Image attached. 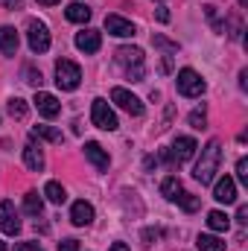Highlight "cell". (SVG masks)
Wrapping results in <instances>:
<instances>
[{
    "instance_id": "cell-1",
    "label": "cell",
    "mask_w": 248,
    "mask_h": 251,
    "mask_svg": "<svg viewBox=\"0 0 248 251\" xmlns=\"http://www.w3.org/2000/svg\"><path fill=\"white\" fill-rule=\"evenodd\" d=\"M219 161H222V146H219V140H210L204 149H201V158H198V164H196V181L198 184H210L213 178H216V170H219Z\"/></svg>"
},
{
    "instance_id": "cell-2",
    "label": "cell",
    "mask_w": 248,
    "mask_h": 251,
    "mask_svg": "<svg viewBox=\"0 0 248 251\" xmlns=\"http://www.w3.org/2000/svg\"><path fill=\"white\" fill-rule=\"evenodd\" d=\"M114 59H117V64L125 70V76H128L131 82H143L146 64H143V50H140V47H120V50L114 53Z\"/></svg>"
},
{
    "instance_id": "cell-3",
    "label": "cell",
    "mask_w": 248,
    "mask_h": 251,
    "mask_svg": "<svg viewBox=\"0 0 248 251\" xmlns=\"http://www.w3.org/2000/svg\"><path fill=\"white\" fill-rule=\"evenodd\" d=\"M79 82H82L79 64L70 62V59H59V62H56V85H59L62 91H76Z\"/></svg>"
},
{
    "instance_id": "cell-4",
    "label": "cell",
    "mask_w": 248,
    "mask_h": 251,
    "mask_svg": "<svg viewBox=\"0 0 248 251\" xmlns=\"http://www.w3.org/2000/svg\"><path fill=\"white\" fill-rule=\"evenodd\" d=\"M91 120H94V126L97 128H102V131H117L120 128V123H117V114L108 108V102L105 100H94L91 102Z\"/></svg>"
},
{
    "instance_id": "cell-5",
    "label": "cell",
    "mask_w": 248,
    "mask_h": 251,
    "mask_svg": "<svg viewBox=\"0 0 248 251\" xmlns=\"http://www.w3.org/2000/svg\"><path fill=\"white\" fill-rule=\"evenodd\" d=\"M175 85H178V94L181 97H201L204 94V79L193 70V67H184V70H178V76H175Z\"/></svg>"
},
{
    "instance_id": "cell-6",
    "label": "cell",
    "mask_w": 248,
    "mask_h": 251,
    "mask_svg": "<svg viewBox=\"0 0 248 251\" xmlns=\"http://www.w3.org/2000/svg\"><path fill=\"white\" fill-rule=\"evenodd\" d=\"M26 41L32 53H47L50 50V29L44 21H29L26 24Z\"/></svg>"
},
{
    "instance_id": "cell-7",
    "label": "cell",
    "mask_w": 248,
    "mask_h": 251,
    "mask_svg": "<svg viewBox=\"0 0 248 251\" xmlns=\"http://www.w3.org/2000/svg\"><path fill=\"white\" fill-rule=\"evenodd\" d=\"M111 102H117L125 114H131V117H140V114H143V102H140L131 91H125V88H114V91H111Z\"/></svg>"
},
{
    "instance_id": "cell-8",
    "label": "cell",
    "mask_w": 248,
    "mask_h": 251,
    "mask_svg": "<svg viewBox=\"0 0 248 251\" xmlns=\"http://www.w3.org/2000/svg\"><path fill=\"white\" fill-rule=\"evenodd\" d=\"M0 231L3 234H9V237H15L18 231H21V219H18V210H15V204L6 199V201H0Z\"/></svg>"
},
{
    "instance_id": "cell-9",
    "label": "cell",
    "mask_w": 248,
    "mask_h": 251,
    "mask_svg": "<svg viewBox=\"0 0 248 251\" xmlns=\"http://www.w3.org/2000/svg\"><path fill=\"white\" fill-rule=\"evenodd\" d=\"M196 140L193 137H175V143H173V152H170V158H173V167H178V164H184L190 161L193 155H196Z\"/></svg>"
},
{
    "instance_id": "cell-10",
    "label": "cell",
    "mask_w": 248,
    "mask_h": 251,
    "mask_svg": "<svg viewBox=\"0 0 248 251\" xmlns=\"http://www.w3.org/2000/svg\"><path fill=\"white\" fill-rule=\"evenodd\" d=\"M35 108H38V114H41V117L53 120V117H59V111H62V102H59L53 94H47V91H38V94H35Z\"/></svg>"
},
{
    "instance_id": "cell-11",
    "label": "cell",
    "mask_w": 248,
    "mask_h": 251,
    "mask_svg": "<svg viewBox=\"0 0 248 251\" xmlns=\"http://www.w3.org/2000/svg\"><path fill=\"white\" fill-rule=\"evenodd\" d=\"M85 158H88V161H91V164H94L99 173H105V170L111 167V158H108V152H105V149H102L97 140H88V143H85Z\"/></svg>"
},
{
    "instance_id": "cell-12",
    "label": "cell",
    "mask_w": 248,
    "mask_h": 251,
    "mask_svg": "<svg viewBox=\"0 0 248 251\" xmlns=\"http://www.w3.org/2000/svg\"><path fill=\"white\" fill-rule=\"evenodd\" d=\"M105 29H108V35H117V38H131L137 29H134V24L131 21H125L120 15H108L105 18Z\"/></svg>"
},
{
    "instance_id": "cell-13",
    "label": "cell",
    "mask_w": 248,
    "mask_h": 251,
    "mask_svg": "<svg viewBox=\"0 0 248 251\" xmlns=\"http://www.w3.org/2000/svg\"><path fill=\"white\" fill-rule=\"evenodd\" d=\"M213 199L222 201V204H234V201H237V181H234L231 176L219 178L216 187H213Z\"/></svg>"
},
{
    "instance_id": "cell-14",
    "label": "cell",
    "mask_w": 248,
    "mask_h": 251,
    "mask_svg": "<svg viewBox=\"0 0 248 251\" xmlns=\"http://www.w3.org/2000/svg\"><path fill=\"white\" fill-rule=\"evenodd\" d=\"M70 222L73 225H79V228H85V225H91L94 222V204L91 201H73V207H70Z\"/></svg>"
},
{
    "instance_id": "cell-15",
    "label": "cell",
    "mask_w": 248,
    "mask_h": 251,
    "mask_svg": "<svg viewBox=\"0 0 248 251\" xmlns=\"http://www.w3.org/2000/svg\"><path fill=\"white\" fill-rule=\"evenodd\" d=\"M76 47L82 53H97L102 47V35L97 29H82V32H76Z\"/></svg>"
},
{
    "instance_id": "cell-16",
    "label": "cell",
    "mask_w": 248,
    "mask_h": 251,
    "mask_svg": "<svg viewBox=\"0 0 248 251\" xmlns=\"http://www.w3.org/2000/svg\"><path fill=\"white\" fill-rule=\"evenodd\" d=\"M24 164H26L32 173H41V170H44V152H41L35 143H26V146H24Z\"/></svg>"
},
{
    "instance_id": "cell-17",
    "label": "cell",
    "mask_w": 248,
    "mask_h": 251,
    "mask_svg": "<svg viewBox=\"0 0 248 251\" xmlns=\"http://www.w3.org/2000/svg\"><path fill=\"white\" fill-rule=\"evenodd\" d=\"M18 44H21V38H18L15 26H0V50L6 56H15L18 53Z\"/></svg>"
},
{
    "instance_id": "cell-18",
    "label": "cell",
    "mask_w": 248,
    "mask_h": 251,
    "mask_svg": "<svg viewBox=\"0 0 248 251\" xmlns=\"http://www.w3.org/2000/svg\"><path fill=\"white\" fill-rule=\"evenodd\" d=\"M64 15H67V21H73V24H88V21H91V9H88L85 3H70Z\"/></svg>"
},
{
    "instance_id": "cell-19",
    "label": "cell",
    "mask_w": 248,
    "mask_h": 251,
    "mask_svg": "<svg viewBox=\"0 0 248 251\" xmlns=\"http://www.w3.org/2000/svg\"><path fill=\"white\" fill-rule=\"evenodd\" d=\"M196 246L198 251H225V240H219V237H213V234H198V240H196Z\"/></svg>"
},
{
    "instance_id": "cell-20",
    "label": "cell",
    "mask_w": 248,
    "mask_h": 251,
    "mask_svg": "<svg viewBox=\"0 0 248 251\" xmlns=\"http://www.w3.org/2000/svg\"><path fill=\"white\" fill-rule=\"evenodd\" d=\"M24 210H26L29 216H41V210H44V199H41L35 190H29V193L24 196Z\"/></svg>"
},
{
    "instance_id": "cell-21",
    "label": "cell",
    "mask_w": 248,
    "mask_h": 251,
    "mask_svg": "<svg viewBox=\"0 0 248 251\" xmlns=\"http://www.w3.org/2000/svg\"><path fill=\"white\" fill-rule=\"evenodd\" d=\"M32 134H35V137H44V140H50V143H62L64 140L62 128H56V126H32Z\"/></svg>"
},
{
    "instance_id": "cell-22",
    "label": "cell",
    "mask_w": 248,
    "mask_h": 251,
    "mask_svg": "<svg viewBox=\"0 0 248 251\" xmlns=\"http://www.w3.org/2000/svg\"><path fill=\"white\" fill-rule=\"evenodd\" d=\"M44 196H47V201H53V204H64V199H67V193L59 181H47L44 184Z\"/></svg>"
},
{
    "instance_id": "cell-23",
    "label": "cell",
    "mask_w": 248,
    "mask_h": 251,
    "mask_svg": "<svg viewBox=\"0 0 248 251\" xmlns=\"http://www.w3.org/2000/svg\"><path fill=\"white\" fill-rule=\"evenodd\" d=\"M228 225H231V219L222 210H210L207 213V228L210 231H228Z\"/></svg>"
},
{
    "instance_id": "cell-24",
    "label": "cell",
    "mask_w": 248,
    "mask_h": 251,
    "mask_svg": "<svg viewBox=\"0 0 248 251\" xmlns=\"http://www.w3.org/2000/svg\"><path fill=\"white\" fill-rule=\"evenodd\" d=\"M175 201L184 207L187 213H196V210H198V204H201V199H198V196H193V193H184V190H178Z\"/></svg>"
},
{
    "instance_id": "cell-25",
    "label": "cell",
    "mask_w": 248,
    "mask_h": 251,
    "mask_svg": "<svg viewBox=\"0 0 248 251\" xmlns=\"http://www.w3.org/2000/svg\"><path fill=\"white\" fill-rule=\"evenodd\" d=\"M178 190H181V181H178L175 176H170V178H164V181H161V196H164V199H170V201H175Z\"/></svg>"
},
{
    "instance_id": "cell-26",
    "label": "cell",
    "mask_w": 248,
    "mask_h": 251,
    "mask_svg": "<svg viewBox=\"0 0 248 251\" xmlns=\"http://www.w3.org/2000/svg\"><path fill=\"white\" fill-rule=\"evenodd\" d=\"M26 108H29L26 100H21V97H12V100H9V114H12L15 120H24V117H26Z\"/></svg>"
},
{
    "instance_id": "cell-27",
    "label": "cell",
    "mask_w": 248,
    "mask_h": 251,
    "mask_svg": "<svg viewBox=\"0 0 248 251\" xmlns=\"http://www.w3.org/2000/svg\"><path fill=\"white\" fill-rule=\"evenodd\" d=\"M152 44L161 47V50H167V53H178V44L170 41V38H164V35H152Z\"/></svg>"
},
{
    "instance_id": "cell-28",
    "label": "cell",
    "mask_w": 248,
    "mask_h": 251,
    "mask_svg": "<svg viewBox=\"0 0 248 251\" xmlns=\"http://www.w3.org/2000/svg\"><path fill=\"white\" fill-rule=\"evenodd\" d=\"M190 126H193V128H207V114H204V108H196V111L190 114Z\"/></svg>"
},
{
    "instance_id": "cell-29",
    "label": "cell",
    "mask_w": 248,
    "mask_h": 251,
    "mask_svg": "<svg viewBox=\"0 0 248 251\" xmlns=\"http://www.w3.org/2000/svg\"><path fill=\"white\" fill-rule=\"evenodd\" d=\"M24 76H26V82H29L32 88H41V82H44L41 70H35V67H26V70H24Z\"/></svg>"
},
{
    "instance_id": "cell-30",
    "label": "cell",
    "mask_w": 248,
    "mask_h": 251,
    "mask_svg": "<svg viewBox=\"0 0 248 251\" xmlns=\"http://www.w3.org/2000/svg\"><path fill=\"white\" fill-rule=\"evenodd\" d=\"M237 178H240L243 184H248V161H246V158H240V161H237Z\"/></svg>"
},
{
    "instance_id": "cell-31",
    "label": "cell",
    "mask_w": 248,
    "mask_h": 251,
    "mask_svg": "<svg viewBox=\"0 0 248 251\" xmlns=\"http://www.w3.org/2000/svg\"><path fill=\"white\" fill-rule=\"evenodd\" d=\"M158 237H161V231H158V228H146V231H143V246H152Z\"/></svg>"
},
{
    "instance_id": "cell-32",
    "label": "cell",
    "mask_w": 248,
    "mask_h": 251,
    "mask_svg": "<svg viewBox=\"0 0 248 251\" xmlns=\"http://www.w3.org/2000/svg\"><path fill=\"white\" fill-rule=\"evenodd\" d=\"M59 251H79V240H62Z\"/></svg>"
},
{
    "instance_id": "cell-33",
    "label": "cell",
    "mask_w": 248,
    "mask_h": 251,
    "mask_svg": "<svg viewBox=\"0 0 248 251\" xmlns=\"http://www.w3.org/2000/svg\"><path fill=\"white\" fill-rule=\"evenodd\" d=\"M15 251H44V249H41L38 243H21V246H18Z\"/></svg>"
},
{
    "instance_id": "cell-34",
    "label": "cell",
    "mask_w": 248,
    "mask_h": 251,
    "mask_svg": "<svg viewBox=\"0 0 248 251\" xmlns=\"http://www.w3.org/2000/svg\"><path fill=\"white\" fill-rule=\"evenodd\" d=\"M237 222H240V225H246L248 222V207L246 204H240V210H237Z\"/></svg>"
},
{
    "instance_id": "cell-35",
    "label": "cell",
    "mask_w": 248,
    "mask_h": 251,
    "mask_svg": "<svg viewBox=\"0 0 248 251\" xmlns=\"http://www.w3.org/2000/svg\"><path fill=\"white\" fill-rule=\"evenodd\" d=\"M0 3H3V9H9V12H15V9H21V6H24L21 0H0Z\"/></svg>"
},
{
    "instance_id": "cell-36",
    "label": "cell",
    "mask_w": 248,
    "mask_h": 251,
    "mask_svg": "<svg viewBox=\"0 0 248 251\" xmlns=\"http://www.w3.org/2000/svg\"><path fill=\"white\" fill-rule=\"evenodd\" d=\"M155 15H158V21H161V24H167V21H170V12H167V9H164V6H161V9H158V12H155Z\"/></svg>"
},
{
    "instance_id": "cell-37",
    "label": "cell",
    "mask_w": 248,
    "mask_h": 251,
    "mask_svg": "<svg viewBox=\"0 0 248 251\" xmlns=\"http://www.w3.org/2000/svg\"><path fill=\"white\" fill-rule=\"evenodd\" d=\"M108 251H128V246H125V243H114Z\"/></svg>"
},
{
    "instance_id": "cell-38",
    "label": "cell",
    "mask_w": 248,
    "mask_h": 251,
    "mask_svg": "<svg viewBox=\"0 0 248 251\" xmlns=\"http://www.w3.org/2000/svg\"><path fill=\"white\" fill-rule=\"evenodd\" d=\"M41 6H56V3H62V0H38Z\"/></svg>"
},
{
    "instance_id": "cell-39",
    "label": "cell",
    "mask_w": 248,
    "mask_h": 251,
    "mask_svg": "<svg viewBox=\"0 0 248 251\" xmlns=\"http://www.w3.org/2000/svg\"><path fill=\"white\" fill-rule=\"evenodd\" d=\"M0 251H6V243H3V240H0Z\"/></svg>"
},
{
    "instance_id": "cell-40",
    "label": "cell",
    "mask_w": 248,
    "mask_h": 251,
    "mask_svg": "<svg viewBox=\"0 0 248 251\" xmlns=\"http://www.w3.org/2000/svg\"><path fill=\"white\" fill-rule=\"evenodd\" d=\"M246 3H248V0H240V6H246Z\"/></svg>"
}]
</instances>
